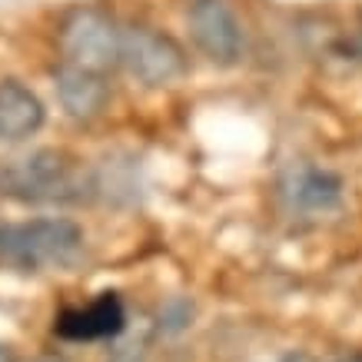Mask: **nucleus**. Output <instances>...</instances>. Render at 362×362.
Returning a JSON list of instances; mask_svg holds the SVG:
<instances>
[{
    "label": "nucleus",
    "mask_w": 362,
    "mask_h": 362,
    "mask_svg": "<svg viewBox=\"0 0 362 362\" xmlns=\"http://www.w3.org/2000/svg\"><path fill=\"white\" fill-rule=\"evenodd\" d=\"M80 250H83V233L77 223L64 216L0 223V263L23 273L70 266Z\"/></svg>",
    "instance_id": "f257e3e1"
},
{
    "label": "nucleus",
    "mask_w": 362,
    "mask_h": 362,
    "mask_svg": "<svg viewBox=\"0 0 362 362\" xmlns=\"http://www.w3.org/2000/svg\"><path fill=\"white\" fill-rule=\"evenodd\" d=\"M0 197L21 203H64L80 197V180L64 153L37 150L30 156L0 163Z\"/></svg>",
    "instance_id": "f03ea898"
},
{
    "label": "nucleus",
    "mask_w": 362,
    "mask_h": 362,
    "mask_svg": "<svg viewBox=\"0 0 362 362\" xmlns=\"http://www.w3.org/2000/svg\"><path fill=\"white\" fill-rule=\"evenodd\" d=\"M120 33L123 27L103 7H74L60 23V54L64 64L103 77L120 64Z\"/></svg>",
    "instance_id": "7ed1b4c3"
},
{
    "label": "nucleus",
    "mask_w": 362,
    "mask_h": 362,
    "mask_svg": "<svg viewBox=\"0 0 362 362\" xmlns=\"http://www.w3.org/2000/svg\"><path fill=\"white\" fill-rule=\"evenodd\" d=\"M120 64L133 80L146 87H170L187 74V57L180 44L153 27H123Z\"/></svg>",
    "instance_id": "20e7f679"
},
{
    "label": "nucleus",
    "mask_w": 362,
    "mask_h": 362,
    "mask_svg": "<svg viewBox=\"0 0 362 362\" xmlns=\"http://www.w3.org/2000/svg\"><path fill=\"white\" fill-rule=\"evenodd\" d=\"M189 37L199 54L216 66H236L246 54V30L233 0H193L189 4Z\"/></svg>",
    "instance_id": "39448f33"
},
{
    "label": "nucleus",
    "mask_w": 362,
    "mask_h": 362,
    "mask_svg": "<svg viewBox=\"0 0 362 362\" xmlns=\"http://www.w3.org/2000/svg\"><path fill=\"white\" fill-rule=\"evenodd\" d=\"M127 326V309L117 293H100L93 303L77 309H64L54 322V332L70 342H93L120 336Z\"/></svg>",
    "instance_id": "423d86ee"
},
{
    "label": "nucleus",
    "mask_w": 362,
    "mask_h": 362,
    "mask_svg": "<svg viewBox=\"0 0 362 362\" xmlns=\"http://www.w3.org/2000/svg\"><path fill=\"white\" fill-rule=\"evenodd\" d=\"M44 103L21 80H0V143H23L44 127Z\"/></svg>",
    "instance_id": "0eeeda50"
},
{
    "label": "nucleus",
    "mask_w": 362,
    "mask_h": 362,
    "mask_svg": "<svg viewBox=\"0 0 362 362\" xmlns=\"http://www.w3.org/2000/svg\"><path fill=\"white\" fill-rule=\"evenodd\" d=\"M283 197L299 213H326V209L339 206L342 183H339V176L326 173V170L303 166V170L289 173V180L283 183Z\"/></svg>",
    "instance_id": "6e6552de"
},
{
    "label": "nucleus",
    "mask_w": 362,
    "mask_h": 362,
    "mask_svg": "<svg viewBox=\"0 0 362 362\" xmlns=\"http://www.w3.org/2000/svg\"><path fill=\"white\" fill-rule=\"evenodd\" d=\"M57 97L64 103V110L77 120H90L103 110L107 103V83L97 77V74H87V70H77L70 64L57 66Z\"/></svg>",
    "instance_id": "1a4fd4ad"
},
{
    "label": "nucleus",
    "mask_w": 362,
    "mask_h": 362,
    "mask_svg": "<svg viewBox=\"0 0 362 362\" xmlns=\"http://www.w3.org/2000/svg\"><path fill=\"white\" fill-rule=\"evenodd\" d=\"M283 362H313L309 356H303V352H293V356H286Z\"/></svg>",
    "instance_id": "9d476101"
},
{
    "label": "nucleus",
    "mask_w": 362,
    "mask_h": 362,
    "mask_svg": "<svg viewBox=\"0 0 362 362\" xmlns=\"http://www.w3.org/2000/svg\"><path fill=\"white\" fill-rule=\"evenodd\" d=\"M0 362H13V352H11V346H0Z\"/></svg>",
    "instance_id": "9b49d317"
},
{
    "label": "nucleus",
    "mask_w": 362,
    "mask_h": 362,
    "mask_svg": "<svg viewBox=\"0 0 362 362\" xmlns=\"http://www.w3.org/2000/svg\"><path fill=\"white\" fill-rule=\"evenodd\" d=\"M336 362H362V352H352V356H342V359H336Z\"/></svg>",
    "instance_id": "f8f14e48"
},
{
    "label": "nucleus",
    "mask_w": 362,
    "mask_h": 362,
    "mask_svg": "<svg viewBox=\"0 0 362 362\" xmlns=\"http://www.w3.org/2000/svg\"><path fill=\"white\" fill-rule=\"evenodd\" d=\"M37 362H64V359H57V356H40Z\"/></svg>",
    "instance_id": "ddd939ff"
}]
</instances>
